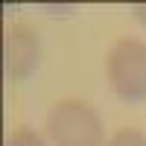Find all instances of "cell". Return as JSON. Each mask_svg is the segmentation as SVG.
Wrapping results in <instances>:
<instances>
[{
    "label": "cell",
    "instance_id": "obj_1",
    "mask_svg": "<svg viewBox=\"0 0 146 146\" xmlns=\"http://www.w3.org/2000/svg\"><path fill=\"white\" fill-rule=\"evenodd\" d=\"M47 131L56 146H102L105 131L94 105L82 100H62L47 120Z\"/></svg>",
    "mask_w": 146,
    "mask_h": 146
},
{
    "label": "cell",
    "instance_id": "obj_2",
    "mask_svg": "<svg viewBox=\"0 0 146 146\" xmlns=\"http://www.w3.org/2000/svg\"><path fill=\"white\" fill-rule=\"evenodd\" d=\"M108 82L129 105L146 100V44L137 38H120L108 53Z\"/></svg>",
    "mask_w": 146,
    "mask_h": 146
},
{
    "label": "cell",
    "instance_id": "obj_3",
    "mask_svg": "<svg viewBox=\"0 0 146 146\" xmlns=\"http://www.w3.org/2000/svg\"><path fill=\"white\" fill-rule=\"evenodd\" d=\"M41 62V35L29 23H12L3 38V70L9 82L29 79Z\"/></svg>",
    "mask_w": 146,
    "mask_h": 146
},
{
    "label": "cell",
    "instance_id": "obj_4",
    "mask_svg": "<svg viewBox=\"0 0 146 146\" xmlns=\"http://www.w3.org/2000/svg\"><path fill=\"white\" fill-rule=\"evenodd\" d=\"M108 146H146V135L140 129H120L108 140Z\"/></svg>",
    "mask_w": 146,
    "mask_h": 146
},
{
    "label": "cell",
    "instance_id": "obj_5",
    "mask_svg": "<svg viewBox=\"0 0 146 146\" xmlns=\"http://www.w3.org/2000/svg\"><path fill=\"white\" fill-rule=\"evenodd\" d=\"M6 146H44V137L32 129H18L6 137Z\"/></svg>",
    "mask_w": 146,
    "mask_h": 146
},
{
    "label": "cell",
    "instance_id": "obj_6",
    "mask_svg": "<svg viewBox=\"0 0 146 146\" xmlns=\"http://www.w3.org/2000/svg\"><path fill=\"white\" fill-rule=\"evenodd\" d=\"M131 12H135V15H137V21L146 27V3H137V6H131Z\"/></svg>",
    "mask_w": 146,
    "mask_h": 146
}]
</instances>
